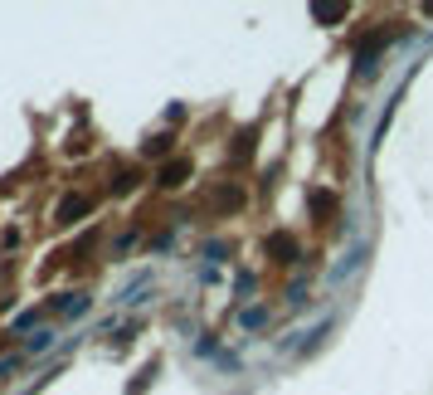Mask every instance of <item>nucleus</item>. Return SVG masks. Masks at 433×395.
<instances>
[{
    "mask_svg": "<svg viewBox=\"0 0 433 395\" xmlns=\"http://www.w3.org/2000/svg\"><path fill=\"white\" fill-rule=\"evenodd\" d=\"M88 210H93V196H63L58 200V210H54V225H63V229L78 225Z\"/></svg>",
    "mask_w": 433,
    "mask_h": 395,
    "instance_id": "obj_1",
    "label": "nucleus"
},
{
    "mask_svg": "<svg viewBox=\"0 0 433 395\" xmlns=\"http://www.w3.org/2000/svg\"><path fill=\"white\" fill-rule=\"evenodd\" d=\"M151 376H156V361H151V366H141V371H136V381H132V391H127V395H141V391H146V381H151Z\"/></svg>",
    "mask_w": 433,
    "mask_h": 395,
    "instance_id": "obj_8",
    "label": "nucleus"
},
{
    "mask_svg": "<svg viewBox=\"0 0 433 395\" xmlns=\"http://www.w3.org/2000/svg\"><path fill=\"white\" fill-rule=\"evenodd\" d=\"M49 346H54V332H34L29 337V351H49Z\"/></svg>",
    "mask_w": 433,
    "mask_h": 395,
    "instance_id": "obj_11",
    "label": "nucleus"
},
{
    "mask_svg": "<svg viewBox=\"0 0 433 395\" xmlns=\"http://www.w3.org/2000/svg\"><path fill=\"white\" fill-rule=\"evenodd\" d=\"M170 146H175V132H156L141 141V156H170Z\"/></svg>",
    "mask_w": 433,
    "mask_h": 395,
    "instance_id": "obj_4",
    "label": "nucleus"
},
{
    "mask_svg": "<svg viewBox=\"0 0 433 395\" xmlns=\"http://www.w3.org/2000/svg\"><path fill=\"white\" fill-rule=\"evenodd\" d=\"M190 156H175V161H165L161 171H156V186H161V191H175V186H185L190 181Z\"/></svg>",
    "mask_w": 433,
    "mask_h": 395,
    "instance_id": "obj_2",
    "label": "nucleus"
},
{
    "mask_svg": "<svg viewBox=\"0 0 433 395\" xmlns=\"http://www.w3.org/2000/svg\"><path fill=\"white\" fill-rule=\"evenodd\" d=\"M268 244L277 249V254H282V264H292V259H297V244H292V234H272Z\"/></svg>",
    "mask_w": 433,
    "mask_h": 395,
    "instance_id": "obj_6",
    "label": "nucleus"
},
{
    "mask_svg": "<svg viewBox=\"0 0 433 395\" xmlns=\"http://www.w3.org/2000/svg\"><path fill=\"white\" fill-rule=\"evenodd\" d=\"M263 322H268V308H248L244 312V327H248V332H253V327H263Z\"/></svg>",
    "mask_w": 433,
    "mask_h": 395,
    "instance_id": "obj_10",
    "label": "nucleus"
},
{
    "mask_svg": "<svg viewBox=\"0 0 433 395\" xmlns=\"http://www.w3.org/2000/svg\"><path fill=\"white\" fill-rule=\"evenodd\" d=\"M253 137H258V127H244V132H239V141H234V161H244L248 151H253Z\"/></svg>",
    "mask_w": 433,
    "mask_h": 395,
    "instance_id": "obj_7",
    "label": "nucleus"
},
{
    "mask_svg": "<svg viewBox=\"0 0 433 395\" xmlns=\"http://www.w3.org/2000/svg\"><path fill=\"white\" fill-rule=\"evenodd\" d=\"M54 308H58V312H68V317H83V312L93 308V298H88V293H58Z\"/></svg>",
    "mask_w": 433,
    "mask_h": 395,
    "instance_id": "obj_3",
    "label": "nucleus"
},
{
    "mask_svg": "<svg viewBox=\"0 0 433 395\" xmlns=\"http://www.w3.org/2000/svg\"><path fill=\"white\" fill-rule=\"evenodd\" d=\"M312 15H317V20H346V5H317Z\"/></svg>",
    "mask_w": 433,
    "mask_h": 395,
    "instance_id": "obj_9",
    "label": "nucleus"
},
{
    "mask_svg": "<svg viewBox=\"0 0 433 395\" xmlns=\"http://www.w3.org/2000/svg\"><path fill=\"white\" fill-rule=\"evenodd\" d=\"M307 205H312L317 215H336V196H331V191H312V196H307Z\"/></svg>",
    "mask_w": 433,
    "mask_h": 395,
    "instance_id": "obj_5",
    "label": "nucleus"
}]
</instances>
